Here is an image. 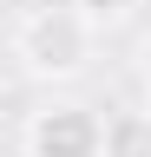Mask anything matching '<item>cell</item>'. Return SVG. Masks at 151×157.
Wrapping results in <instances>:
<instances>
[{
    "label": "cell",
    "mask_w": 151,
    "mask_h": 157,
    "mask_svg": "<svg viewBox=\"0 0 151 157\" xmlns=\"http://www.w3.org/2000/svg\"><path fill=\"white\" fill-rule=\"evenodd\" d=\"M92 52H99V26H92L79 7H40L13 33V59H20L33 78H46V85L79 78L92 66Z\"/></svg>",
    "instance_id": "1"
},
{
    "label": "cell",
    "mask_w": 151,
    "mask_h": 157,
    "mask_svg": "<svg viewBox=\"0 0 151 157\" xmlns=\"http://www.w3.org/2000/svg\"><path fill=\"white\" fill-rule=\"evenodd\" d=\"M72 7H79L92 26H118V20H131V13H138V0H72Z\"/></svg>",
    "instance_id": "4"
},
{
    "label": "cell",
    "mask_w": 151,
    "mask_h": 157,
    "mask_svg": "<svg viewBox=\"0 0 151 157\" xmlns=\"http://www.w3.org/2000/svg\"><path fill=\"white\" fill-rule=\"evenodd\" d=\"M26 157H105V118L92 105H72V98H53L26 118L20 131Z\"/></svg>",
    "instance_id": "2"
},
{
    "label": "cell",
    "mask_w": 151,
    "mask_h": 157,
    "mask_svg": "<svg viewBox=\"0 0 151 157\" xmlns=\"http://www.w3.org/2000/svg\"><path fill=\"white\" fill-rule=\"evenodd\" d=\"M145 85H151V46H145Z\"/></svg>",
    "instance_id": "5"
},
{
    "label": "cell",
    "mask_w": 151,
    "mask_h": 157,
    "mask_svg": "<svg viewBox=\"0 0 151 157\" xmlns=\"http://www.w3.org/2000/svg\"><path fill=\"white\" fill-rule=\"evenodd\" d=\"M105 157H151V111H118L105 124Z\"/></svg>",
    "instance_id": "3"
}]
</instances>
